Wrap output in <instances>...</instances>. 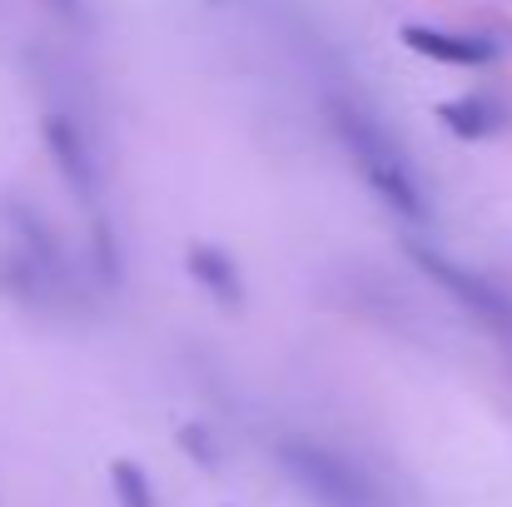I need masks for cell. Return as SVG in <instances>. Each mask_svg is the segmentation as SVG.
I'll use <instances>...</instances> for the list:
<instances>
[{"label":"cell","mask_w":512,"mask_h":507,"mask_svg":"<svg viewBox=\"0 0 512 507\" xmlns=\"http://www.w3.org/2000/svg\"><path fill=\"white\" fill-rule=\"evenodd\" d=\"M329 120H334V130H339L353 169L363 174V184H368L393 214L423 224V219L433 214V209H428V189H423L418 169L408 160V150L398 145V135H393L373 110H363V105H353V100H334V105H329Z\"/></svg>","instance_id":"1"},{"label":"cell","mask_w":512,"mask_h":507,"mask_svg":"<svg viewBox=\"0 0 512 507\" xmlns=\"http://www.w3.org/2000/svg\"><path fill=\"white\" fill-rule=\"evenodd\" d=\"M279 463L319 507H388L378 478L363 463H353L348 453L329 448V443L284 438L279 443Z\"/></svg>","instance_id":"2"},{"label":"cell","mask_w":512,"mask_h":507,"mask_svg":"<svg viewBox=\"0 0 512 507\" xmlns=\"http://www.w3.org/2000/svg\"><path fill=\"white\" fill-rule=\"evenodd\" d=\"M413 264H418L438 289H448L473 319H483V324L512 334V294L498 279H488V274H478V269H468V264H458V259H448V254H438V249H428V244H413Z\"/></svg>","instance_id":"3"},{"label":"cell","mask_w":512,"mask_h":507,"mask_svg":"<svg viewBox=\"0 0 512 507\" xmlns=\"http://www.w3.org/2000/svg\"><path fill=\"white\" fill-rule=\"evenodd\" d=\"M0 294H10L30 314H65L75 304V279L45 269L20 244H10V254H0Z\"/></svg>","instance_id":"4"},{"label":"cell","mask_w":512,"mask_h":507,"mask_svg":"<svg viewBox=\"0 0 512 507\" xmlns=\"http://www.w3.org/2000/svg\"><path fill=\"white\" fill-rule=\"evenodd\" d=\"M40 140H45V150H50V160L60 169V179L80 194V199H100V189H105V174H100V160H95V150H90V140H85V130L70 120V115H45V125H40Z\"/></svg>","instance_id":"5"},{"label":"cell","mask_w":512,"mask_h":507,"mask_svg":"<svg viewBox=\"0 0 512 507\" xmlns=\"http://www.w3.org/2000/svg\"><path fill=\"white\" fill-rule=\"evenodd\" d=\"M398 40L438 65H488L498 60V40L493 35H463V30H438V25H403Z\"/></svg>","instance_id":"6"},{"label":"cell","mask_w":512,"mask_h":507,"mask_svg":"<svg viewBox=\"0 0 512 507\" xmlns=\"http://www.w3.org/2000/svg\"><path fill=\"white\" fill-rule=\"evenodd\" d=\"M184 264H189V279H194L209 299H219V304H229V309H239V304H244L239 264H234L224 249H214V244H194Z\"/></svg>","instance_id":"7"},{"label":"cell","mask_w":512,"mask_h":507,"mask_svg":"<svg viewBox=\"0 0 512 507\" xmlns=\"http://www.w3.org/2000/svg\"><path fill=\"white\" fill-rule=\"evenodd\" d=\"M438 120H443L458 140H488V135L503 130L508 110H503V100H493V95H463V100L438 105Z\"/></svg>","instance_id":"8"},{"label":"cell","mask_w":512,"mask_h":507,"mask_svg":"<svg viewBox=\"0 0 512 507\" xmlns=\"http://www.w3.org/2000/svg\"><path fill=\"white\" fill-rule=\"evenodd\" d=\"M110 488H115L120 507H160L150 478H145V468L130 463V458H115V463H110Z\"/></svg>","instance_id":"9"},{"label":"cell","mask_w":512,"mask_h":507,"mask_svg":"<svg viewBox=\"0 0 512 507\" xmlns=\"http://www.w3.org/2000/svg\"><path fill=\"white\" fill-rule=\"evenodd\" d=\"M55 10H65V15H80V0H50Z\"/></svg>","instance_id":"10"}]
</instances>
